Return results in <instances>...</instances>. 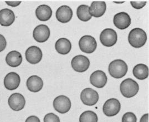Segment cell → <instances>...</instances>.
I'll list each match as a JSON object with an SVG mask.
<instances>
[{
    "mask_svg": "<svg viewBox=\"0 0 149 122\" xmlns=\"http://www.w3.org/2000/svg\"><path fill=\"white\" fill-rule=\"evenodd\" d=\"M147 38L145 31L140 28L132 29L128 36V41L130 45L134 48H141L143 46Z\"/></svg>",
    "mask_w": 149,
    "mask_h": 122,
    "instance_id": "6da1fadb",
    "label": "cell"
},
{
    "mask_svg": "<svg viewBox=\"0 0 149 122\" xmlns=\"http://www.w3.org/2000/svg\"><path fill=\"white\" fill-rule=\"evenodd\" d=\"M128 67L126 63L121 59H116L109 65V74L112 77L119 79L126 75Z\"/></svg>",
    "mask_w": 149,
    "mask_h": 122,
    "instance_id": "7a4b0ae2",
    "label": "cell"
},
{
    "mask_svg": "<svg viewBox=\"0 0 149 122\" xmlns=\"http://www.w3.org/2000/svg\"><path fill=\"white\" fill-rule=\"evenodd\" d=\"M120 90L124 97L129 98L137 94L139 91V86L135 81L127 78L121 83Z\"/></svg>",
    "mask_w": 149,
    "mask_h": 122,
    "instance_id": "3957f363",
    "label": "cell"
},
{
    "mask_svg": "<svg viewBox=\"0 0 149 122\" xmlns=\"http://www.w3.org/2000/svg\"><path fill=\"white\" fill-rule=\"evenodd\" d=\"M79 46L83 52L90 54L95 51L97 47V43L93 37L86 35L79 40Z\"/></svg>",
    "mask_w": 149,
    "mask_h": 122,
    "instance_id": "277c9868",
    "label": "cell"
},
{
    "mask_svg": "<svg viewBox=\"0 0 149 122\" xmlns=\"http://www.w3.org/2000/svg\"><path fill=\"white\" fill-rule=\"evenodd\" d=\"M80 99L84 105L93 106L97 103L99 100V94L93 89L87 88L83 89L81 92Z\"/></svg>",
    "mask_w": 149,
    "mask_h": 122,
    "instance_id": "5b68a950",
    "label": "cell"
},
{
    "mask_svg": "<svg viewBox=\"0 0 149 122\" xmlns=\"http://www.w3.org/2000/svg\"><path fill=\"white\" fill-rule=\"evenodd\" d=\"M117 40V33L115 30L111 29H104L100 35V41L104 46H113L116 44Z\"/></svg>",
    "mask_w": 149,
    "mask_h": 122,
    "instance_id": "8992f818",
    "label": "cell"
},
{
    "mask_svg": "<svg viewBox=\"0 0 149 122\" xmlns=\"http://www.w3.org/2000/svg\"><path fill=\"white\" fill-rule=\"evenodd\" d=\"M72 103L70 100L65 96L57 97L53 101V107L56 111L61 114H65L70 109Z\"/></svg>",
    "mask_w": 149,
    "mask_h": 122,
    "instance_id": "52a82bcc",
    "label": "cell"
},
{
    "mask_svg": "<svg viewBox=\"0 0 149 122\" xmlns=\"http://www.w3.org/2000/svg\"><path fill=\"white\" fill-rule=\"evenodd\" d=\"M71 65L75 71L83 73L88 70L90 66V61L86 56L78 55L72 59Z\"/></svg>",
    "mask_w": 149,
    "mask_h": 122,
    "instance_id": "ba28073f",
    "label": "cell"
},
{
    "mask_svg": "<svg viewBox=\"0 0 149 122\" xmlns=\"http://www.w3.org/2000/svg\"><path fill=\"white\" fill-rule=\"evenodd\" d=\"M120 102L117 99L111 98L107 100L103 107L104 114L107 116H116L120 111Z\"/></svg>",
    "mask_w": 149,
    "mask_h": 122,
    "instance_id": "9c48e42d",
    "label": "cell"
},
{
    "mask_svg": "<svg viewBox=\"0 0 149 122\" xmlns=\"http://www.w3.org/2000/svg\"><path fill=\"white\" fill-rule=\"evenodd\" d=\"M25 56L26 60L29 63L36 64L40 62L42 59L43 54L39 47L33 46L27 48Z\"/></svg>",
    "mask_w": 149,
    "mask_h": 122,
    "instance_id": "30bf717a",
    "label": "cell"
},
{
    "mask_svg": "<svg viewBox=\"0 0 149 122\" xmlns=\"http://www.w3.org/2000/svg\"><path fill=\"white\" fill-rule=\"evenodd\" d=\"M131 18L125 12H121L116 14L113 18V23L118 29H125L131 24Z\"/></svg>",
    "mask_w": 149,
    "mask_h": 122,
    "instance_id": "8fae6325",
    "label": "cell"
},
{
    "mask_svg": "<svg viewBox=\"0 0 149 122\" xmlns=\"http://www.w3.org/2000/svg\"><path fill=\"white\" fill-rule=\"evenodd\" d=\"M8 103L10 107L15 111H21L26 105V100L23 95L18 93L12 94L10 96Z\"/></svg>",
    "mask_w": 149,
    "mask_h": 122,
    "instance_id": "7c38bea8",
    "label": "cell"
},
{
    "mask_svg": "<svg viewBox=\"0 0 149 122\" xmlns=\"http://www.w3.org/2000/svg\"><path fill=\"white\" fill-rule=\"evenodd\" d=\"M33 36L34 39L37 42H45L49 38L50 29L45 24L38 25L33 30Z\"/></svg>",
    "mask_w": 149,
    "mask_h": 122,
    "instance_id": "4fadbf2b",
    "label": "cell"
},
{
    "mask_svg": "<svg viewBox=\"0 0 149 122\" xmlns=\"http://www.w3.org/2000/svg\"><path fill=\"white\" fill-rule=\"evenodd\" d=\"M108 78L105 72L100 70L94 72L90 77V82L93 86L98 88H103L107 84Z\"/></svg>",
    "mask_w": 149,
    "mask_h": 122,
    "instance_id": "5bb4252c",
    "label": "cell"
},
{
    "mask_svg": "<svg viewBox=\"0 0 149 122\" xmlns=\"http://www.w3.org/2000/svg\"><path fill=\"white\" fill-rule=\"evenodd\" d=\"M21 82L20 77L15 72L8 73L4 78V86L7 89L13 91L17 88Z\"/></svg>",
    "mask_w": 149,
    "mask_h": 122,
    "instance_id": "9a60e30c",
    "label": "cell"
},
{
    "mask_svg": "<svg viewBox=\"0 0 149 122\" xmlns=\"http://www.w3.org/2000/svg\"><path fill=\"white\" fill-rule=\"evenodd\" d=\"M56 16L59 22L63 23H67L72 18L73 11L69 6L63 5L58 8Z\"/></svg>",
    "mask_w": 149,
    "mask_h": 122,
    "instance_id": "2e32d148",
    "label": "cell"
},
{
    "mask_svg": "<svg viewBox=\"0 0 149 122\" xmlns=\"http://www.w3.org/2000/svg\"><path fill=\"white\" fill-rule=\"evenodd\" d=\"M107 10V5L104 1H94L89 7L90 15L94 17L103 16Z\"/></svg>",
    "mask_w": 149,
    "mask_h": 122,
    "instance_id": "e0dca14e",
    "label": "cell"
},
{
    "mask_svg": "<svg viewBox=\"0 0 149 122\" xmlns=\"http://www.w3.org/2000/svg\"><path fill=\"white\" fill-rule=\"evenodd\" d=\"M27 87L29 91L32 92H38L40 91L43 86L42 79L37 76L29 77L26 83Z\"/></svg>",
    "mask_w": 149,
    "mask_h": 122,
    "instance_id": "ac0fdd59",
    "label": "cell"
},
{
    "mask_svg": "<svg viewBox=\"0 0 149 122\" xmlns=\"http://www.w3.org/2000/svg\"><path fill=\"white\" fill-rule=\"evenodd\" d=\"M15 20L14 12L8 8H4L0 11V24L2 26H10Z\"/></svg>",
    "mask_w": 149,
    "mask_h": 122,
    "instance_id": "d6986e66",
    "label": "cell"
},
{
    "mask_svg": "<svg viewBox=\"0 0 149 122\" xmlns=\"http://www.w3.org/2000/svg\"><path fill=\"white\" fill-rule=\"evenodd\" d=\"M36 15L40 21H48L52 16V9L48 5H42L37 8L36 10Z\"/></svg>",
    "mask_w": 149,
    "mask_h": 122,
    "instance_id": "ffe728a7",
    "label": "cell"
},
{
    "mask_svg": "<svg viewBox=\"0 0 149 122\" xmlns=\"http://www.w3.org/2000/svg\"><path fill=\"white\" fill-rule=\"evenodd\" d=\"M6 63L12 67H17L22 63V56L16 51H12L7 54L6 57Z\"/></svg>",
    "mask_w": 149,
    "mask_h": 122,
    "instance_id": "44dd1931",
    "label": "cell"
},
{
    "mask_svg": "<svg viewBox=\"0 0 149 122\" xmlns=\"http://www.w3.org/2000/svg\"><path fill=\"white\" fill-rule=\"evenodd\" d=\"M55 48L58 53L65 55L69 53L72 49V43L67 38H61L58 39L55 45Z\"/></svg>",
    "mask_w": 149,
    "mask_h": 122,
    "instance_id": "7402d4cb",
    "label": "cell"
},
{
    "mask_svg": "<svg viewBox=\"0 0 149 122\" xmlns=\"http://www.w3.org/2000/svg\"><path fill=\"white\" fill-rule=\"evenodd\" d=\"M134 76L140 80H143L149 77V68L144 64H138L136 65L132 70Z\"/></svg>",
    "mask_w": 149,
    "mask_h": 122,
    "instance_id": "603a6c76",
    "label": "cell"
},
{
    "mask_svg": "<svg viewBox=\"0 0 149 122\" xmlns=\"http://www.w3.org/2000/svg\"><path fill=\"white\" fill-rule=\"evenodd\" d=\"M77 15L80 21L83 22H87L92 17L89 13V7L86 5H81L78 7Z\"/></svg>",
    "mask_w": 149,
    "mask_h": 122,
    "instance_id": "cb8c5ba5",
    "label": "cell"
},
{
    "mask_svg": "<svg viewBox=\"0 0 149 122\" xmlns=\"http://www.w3.org/2000/svg\"><path fill=\"white\" fill-rule=\"evenodd\" d=\"M97 115L93 111H86L79 117V122H97Z\"/></svg>",
    "mask_w": 149,
    "mask_h": 122,
    "instance_id": "d4e9b609",
    "label": "cell"
},
{
    "mask_svg": "<svg viewBox=\"0 0 149 122\" xmlns=\"http://www.w3.org/2000/svg\"><path fill=\"white\" fill-rule=\"evenodd\" d=\"M137 118L135 114L132 112H127L122 118V122H136Z\"/></svg>",
    "mask_w": 149,
    "mask_h": 122,
    "instance_id": "484cf974",
    "label": "cell"
},
{
    "mask_svg": "<svg viewBox=\"0 0 149 122\" xmlns=\"http://www.w3.org/2000/svg\"><path fill=\"white\" fill-rule=\"evenodd\" d=\"M44 122H60L59 117L54 113L47 114L44 118Z\"/></svg>",
    "mask_w": 149,
    "mask_h": 122,
    "instance_id": "4316f807",
    "label": "cell"
},
{
    "mask_svg": "<svg viewBox=\"0 0 149 122\" xmlns=\"http://www.w3.org/2000/svg\"><path fill=\"white\" fill-rule=\"evenodd\" d=\"M130 3L135 9L139 10L143 8L146 4V1H131Z\"/></svg>",
    "mask_w": 149,
    "mask_h": 122,
    "instance_id": "83f0119b",
    "label": "cell"
},
{
    "mask_svg": "<svg viewBox=\"0 0 149 122\" xmlns=\"http://www.w3.org/2000/svg\"><path fill=\"white\" fill-rule=\"evenodd\" d=\"M7 46V42L6 38L3 35L0 34V52H2Z\"/></svg>",
    "mask_w": 149,
    "mask_h": 122,
    "instance_id": "f1b7e54d",
    "label": "cell"
},
{
    "mask_svg": "<svg viewBox=\"0 0 149 122\" xmlns=\"http://www.w3.org/2000/svg\"><path fill=\"white\" fill-rule=\"evenodd\" d=\"M25 122H40V119L35 116H32L28 117Z\"/></svg>",
    "mask_w": 149,
    "mask_h": 122,
    "instance_id": "f546056e",
    "label": "cell"
},
{
    "mask_svg": "<svg viewBox=\"0 0 149 122\" xmlns=\"http://www.w3.org/2000/svg\"><path fill=\"white\" fill-rule=\"evenodd\" d=\"M6 4L8 5V6L15 7L19 5L21 2V1H6Z\"/></svg>",
    "mask_w": 149,
    "mask_h": 122,
    "instance_id": "4dcf8cb0",
    "label": "cell"
},
{
    "mask_svg": "<svg viewBox=\"0 0 149 122\" xmlns=\"http://www.w3.org/2000/svg\"><path fill=\"white\" fill-rule=\"evenodd\" d=\"M140 122H149V113L143 115L140 119Z\"/></svg>",
    "mask_w": 149,
    "mask_h": 122,
    "instance_id": "1f68e13d",
    "label": "cell"
}]
</instances>
